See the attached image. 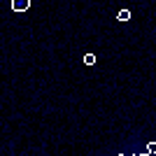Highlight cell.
I'll list each match as a JSON object with an SVG mask.
<instances>
[{
    "instance_id": "cell-4",
    "label": "cell",
    "mask_w": 156,
    "mask_h": 156,
    "mask_svg": "<svg viewBox=\"0 0 156 156\" xmlns=\"http://www.w3.org/2000/svg\"><path fill=\"white\" fill-rule=\"evenodd\" d=\"M147 149H149L151 154H156V142H149V144H147Z\"/></svg>"
},
{
    "instance_id": "cell-3",
    "label": "cell",
    "mask_w": 156,
    "mask_h": 156,
    "mask_svg": "<svg viewBox=\"0 0 156 156\" xmlns=\"http://www.w3.org/2000/svg\"><path fill=\"white\" fill-rule=\"evenodd\" d=\"M84 63L86 65H93V63H96V56H93V54H86V56H84Z\"/></svg>"
},
{
    "instance_id": "cell-1",
    "label": "cell",
    "mask_w": 156,
    "mask_h": 156,
    "mask_svg": "<svg viewBox=\"0 0 156 156\" xmlns=\"http://www.w3.org/2000/svg\"><path fill=\"white\" fill-rule=\"evenodd\" d=\"M30 0H12V12H28Z\"/></svg>"
},
{
    "instance_id": "cell-2",
    "label": "cell",
    "mask_w": 156,
    "mask_h": 156,
    "mask_svg": "<svg viewBox=\"0 0 156 156\" xmlns=\"http://www.w3.org/2000/svg\"><path fill=\"white\" fill-rule=\"evenodd\" d=\"M117 19H119V21H128V19H130V12H128V9H119Z\"/></svg>"
}]
</instances>
